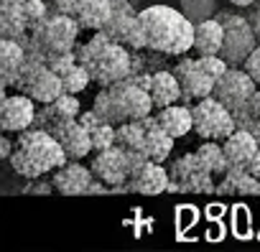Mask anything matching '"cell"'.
<instances>
[{
    "label": "cell",
    "instance_id": "1",
    "mask_svg": "<svg viewBox=\"0 0 260 252\" xmlns=\"http://www.w3.org/2000/svg\"><path fill=\"white\" fill-rule=\"evenodd\" d=\"M79 61L89 69L92 82L100 87H112L133 77L136 71V56L133 49H127L117 41H112L105 31H94V36L77 46Z\"/></svg>",
    "mask_w": 260,
    "mask_h": 252
},
{
    "label": "cell",
    "instance_id": "2",
    "mask_svg": "<svg viewBox=\"0 0 260 252\" xmlns=\"http://www.w3.org/2000/svg\"><path fill=\"white\" fill-rule=\"evenodd\" d=\"M148 49L166 56H184L194 49V23L171 6H148L141 11Z\"/></svg>",
    "mask_w": 260,
    "mask_h": 252
},
{
    "label": "cell",
    "instance_id": "3",
    "mask_svg": "<svg viewBox=\"0 0 260 252\" xmlns=\"http://www.w3.org/2000/svg\"><path fill=\"white\" fill-rule=\"evenodd\" d=\"M13 171L23 178H41L46 173H54L59 166L69 161L61 143L44 128H28L18 135L13 156L8 158Z\"/></svg>",
    "mask_w": 260,
    "mask_h": 252
},
{
    "label": "cell",
    "instance_id": "4",
    "mask_svg": "<svg viewBox=\"0 0 260 252\" xmlns=\"http://www.w3.org/2000/svg\"><path fill=\"white\" fill-rule=\"evenodd\" d=\"M92 110L112 125H122L127 120H141L146 115H153L156 104L151 99V92L136 84L133 79H125L112 87H100L94 94Z\"/></svg>",
    "mask_w": 260,
    "mask_h": 252
},
{
    "label": "cell",
    "instance_id": "5",
    "mask_svg": "<svg viewBox=\"0 0 260 252\" xmlns=\"http://www.w3.org/2000/svg\"><path fill=\"white\" fill-rule=\"evenodd\" d=\"M143 161H148L143 153L138 151H125L122 146H112V148H105V151H97L92 156V173L94 178L105 181L107 186H112V194H120L125 191V184Z\"/></svg>",
    "mask_w": 260,
    "mask_h": 252
},
{
    "label": "cell",
    "instance_id": "6",
    "mask_svg": "<svg viewBox=\"0 0 260 252\" xmlns=\"http://www.w3.org/2000/svg\"><path fill=\"white\" fill-rule=\"evenodd\" d=\"M82 26L77 23L74 16L59 13L56 8L31 31V39L46 51V56L51 54H67L77 49V39H79ZM49 61V59H46Z\"/></svg>",
    "mask_w": 260,
    "mask_h": 252
},
{
    "label": "cell",
    "instance_id": "7",
    "mask_svg": "<svg viewBox=\"0 0 260 252\" xmlns=\"http://www.w3.org/2000/svg\"><path fill=\"white\" fill-rule=\"evenodd\" d=\"M191 115H194V133L202 140H219L222 143L224 138H230L237 130L235 112L224 102H219L214 94L194 102Z\"/></svg>",
    "mask_w": 260,
    "mask_h": 252
},
{
    "label": "cell",
    "instance_id": "8",
    "mask_svg": "<svg viewBox=\"0 0 260 252\" xmlns=\"http://www.w3.org/2000/svg\"><path fill=\"white\" fill-rule=\"evenodd\" d=\"M217 18L224 26V44H222L219 56L230 66H242L247 61V56L255 51V46L260 44L250 26V18L240 16V13H224V11L217 13Z\"/></svg>",
    "mask_w": 260,
    "mask_h": 252
},
{
    "label": "cell",
    "instance_id": "9",
    "mask_svg": "<svg viewBox=\"0 0 260 252\" xmlns=\"http://www.w3.org/2000/svg\"><path fill=\"white\" fill-rule=\"evenodd\" d=\"M102 31L112 41L133 49V51L148 49L146 31H143V23H141V13L133 8L130 0H112V16H110V21Z\"/></svg>",
    "mask_w": 260,
    "mask_h": 252
},
{
    "label": "cell",
    "instance_id": "10",
    "mask_svg": "<svg viewBox=\"0 0 260 252\" xmlns=\"http://www.w3.org/2000/svg\"><path fill=\"white\" fill-rule=\"evenodd\" d=\"M169 173H171L169 191H189V194H212V191H217V184H214L217 176L199 161L197 151L186 153V156H179L169 166Z\"/></svg>",
    "mask_w": 260,
    "mask_h": 252
},
{
    "label": "cell",
    "instance_id": "11",
    "mask_svg": "<svg viewBox=\"0 0 260 252\" xmlns=\"http://www.w3.org/2000/svg\"><path fill=\"white\" fill-rule=\"evenodd\" d=\"M16 89L23 92V94H28V97L36 99L39 104H49V102H54L59 94H64L61 77H59L49 64L28 61V59H26V66H23V71H21V79H18Z\"/></svg>",
    "mask_w": 260,
    "mask_h": 252
},
{
    "label": "cell",
    "instance_id": "12",
    "mask_svg": "<svg viewBox=\"0 0 260 252\" xmlns=\"http://www.w3.org/2000/svg\"><path fill=\"white\" fill-rule=\"evenodd\" d=\"M260 87L255 84V79L242 69V66H230L219 79H217V87H214V97L219 102H224L232 112L242 110L257 92Z\"/></svg>",
    "mask_w": 260,
    "mask_h": 252
},
{
    "label": "cell",
    "instance_id": "13",
    "mask_svg": "<svg viewBox=\"0 0 260 252\" xmlns=\"http://www.w3.org/2000/svg\"><path fill=\"white\" fill-rule=\"evenodd\" d=\"M36 104L39 102L23 92L0 97V128H3V133H23L34 128L36 112H39Z\"/></svg>",
    "mask_w": 260,
    "mask_h": 252
},
{
    "label": "cell",
    "instance_id": "14",
    "mask_svg": "<svg viewBox=\"0 0 260 252\" xmlns=\"http://www.w3.org/2000/svg\"><path fill=\"white\" fill-rule=\"evenodd\" d=\"M171 184V173L164 168V163L158 161H143L133 173H130L125 191L130 194H143V196H158L164 191H169Z\"/></svg>",
    "mask_w": 260,
    "mask_h": 252
},
{
    "label": "cell",
    "instance_id": "15",
    "mask_svg": "<svg viewBox=\"0 0 260 252\" xmlns=\"http://www.w3.org/2000/svg\"><path fill=\"white\" fill-rule=\"evenodd\" d=\"M49 133L61 143V148L67 151L69 161H82V158H87L89 153H94L92 133L79 122V117H77V120H64V122L54 125Z\"/></svg>",
    "mask_w": 260,
    "mask_h": 252
},
{
    "label": "cell",
    "instance_id": "16",
    "mask_svg": "<svg viewBox=\"0 0 260 252\" xmlns=\"http://www.w3.org/2000/svg\"><path fill=\"white\" fill-rule=\"evenodd\" d=\"M174 74H176L179 82H181L184 99L199 102V99L214 94L217 79H214L212 74H207L204 69H199V66H197V59H181V61L174 66Z\"/></svg>",
    "mask_w": 260,
    "mask_h": 252
},
{
    "label": "cell",
    "instance_id": "17",
    "mask_svg": "<svg viewBox=\"0 0 260 252\" xmlns=\"http://www.w3.org/2000/svg\"><path fill=\"white\" fill-rule=\"evenodd\" d=\"M94 181V173L92 168L82 166L79 161H67L64 166H59L51 176V184L59 194L64 196H82V194H89V186Z\"/></svg>",
    "mask_w": 260,
    "mask_h": 252
},
{
    "label": "cell",
    "instance_id": "18",
    "mask_svg": "<svg viewBox=\"0 0 260 252\" xmlns=\"http://www.w3.org/2000/svg\"><path fill=\"white\" fill-rule=\"evenodd\" d=\"M82 115V104L77 99V94H59L54 102L49 104H41V110L36 112V122L34 128H44V130H51L54 125L64 122V120H77Z\"/></svg>",
    "mask_w": 260,
    "mask_h": 252
},
{
    "label": "cell",
    "instance_id": "19",
    "mask_svg": "<svg viewBox=\"0 0 260 252\" xmlns=\"http://www.w3.org/2000/svg\"><path fill=\"white\" fill-rule=\"evenodd\" d=\"M26 66V49L21 41L3 39L0 41V87H16L21 79V71Z\"/></svg>",
    "mask_w": 260,
    "mask_h": 252
},
{
    "label": "cell",
    "instance_id": "20",
    "mask_svg": "<svg viewBox=\"0 0 260 252\" xmlns=\"http://www.w3.org/2000/svg\"><path fill=\"white\" fill-rule=\"evenodd\" d=\"M257 148H260V143L255 140V135L245 128H237L230 138L222 140L227 168H245L250 163V158L257 153Z\"/></svg>",
    "mask_w": 260,
    "mask_h": 252
},
{
    "label": "cell",
    "instance_id": "21",
    "mask_svg": "<svg viewBox=\"0 0 260 252\" xmlns=\"http://www.w3.org/2000/svg\"><path fill=\"white\" fill-rule=\"evenodd\" d=\"M143 120H146L143 156H146L148 161H158V163L169 161V156L174 153V140H176V138H171V135L161 128L158 120H156V115H146Z\"/></svg>",
    "mask_w": 260,
    "mask_h": 252
},
{
    "label": "cell",
    "instance_id": "22",
    "mask_svg": "<svg viewBox=\"0 0 260 252\" xmlns=\"http://www.w3.org/2000/svg\"><path fill=\"white\" fill-rule=\"evenodd\" d=\"M148 92H151V99H153L156 110H164V107L176 104L179 99H184L181 82H179V77L174 74V69H171V71H166V69L153 71Z\"/></svg>",
    "mask_w": 260,
    "mask_h": 252
},
{
    "label": "cell",
    "instance_id": "23",
    "mask_svg": "<svg viewBox=\"0 0 260 252\" xmlns=\"http://www.w3.org/2000/svg\"><path fill=\"white\" fill-rule=\"evenodd\" d=\"M156 120L158 125L171 135V138H184L194 130V115H191V107L186 104H169L164 110H156Z\"/></svg>",
    "mask_w": 260,
    "mask_h": 252
},
{
    "label": "cell",
    "instance_id": "24",
    "mask_svg": "<svg viewBox=\"0 0 260 252\" xmlns=\"http://www.w3.org/2000/svg\"><path fill=\"white\" fill-rule=\"evenodd\" d=\"M112 16V0H79L74 18L84 31H102Z\"/></svg>",
    "mask_w": 260,
    "mask_h": 252
},
{
    "label": "cell",
    "instance_id": "25",
    "mask_svg": "<svg viewBox=\"0 0 260 252\" xmlns=\"http://www.w3.org/2000/svg\"><path fill=\"white\" fill-rule=\"evenodd\" d=\"M224 44V26L219 23V18H207L202 23H194V51L199 56H209V54H219Z\"/></svg>",
    "mask_w": 260,
    "mask_h": 252
},
{
    "label": "cell",
    "instance_id": "26",
    "mask_svg": "<svg viewBox=\"0 0 260 252\" xmlns=\"http://www.w3.org/2000/svg\"><path fill=\"white\" fill-rule=\"evenodd\" d=\"M217 194H232V196H260V178H255L247 168H227L224 176H219Z\"/></svg>",
    "mask_w": 260,
    "mask_h": 252
},
{
    "label": "cell",
    "instance_id": "27",
    "mask_svg": "<svg viewBox=\"0 0 260 252\" xmlns=\"http://www.w3.org/2000/svg\"><path fill=\"white\" fill-rule=\"evenodd\" d=\"M28 33H31V28H28V21L23 13V0L21 3H0V36L21 41Z\"/></svg>",
    "mask_w": 260,
    "mask_h": 252
},
{
    "label": "cell",
    "instance_id": "28",
    "mask_svg": "<svg viewBox=\"0 0 260 252\" xmlns=\"http://www.w3.org/2000/svg\"><path fill=\"white\" fill-rule=\"evenodd\" d=\"M143 143H146V120L143 117L117 125V146H122L125 151L143 153Z\"/></svg>",
    "mask_w": 260,
    "mask_h": 252
},
{
    "label": "cell",
    "instance_id": "29",
    "mask_svg": "<svg viewBox=\"0 0 260 252\" xmlns=\"http://www.w3.org/2000/svg\"><path fill=\"white\" fill-rule=\"evenodd\" d=\"M197 156H199V161H202L217 178L224 176L227 161H224V151H222V143H219V140H204V143L197 148Z\"/></svg>",
    "mask_w": 260,
    "mask_h": 252
},
{
    "label": "cell",
    "instance_id": "30",
    "mask_svg": "<svg viewBox=\"0 0 260 252\" xmlns=\"http://www.w3.org/2000/svg\"><path fill=\"white\" fill-rule=\"evenodd\" d=\"M179 8L191 23H202L217 16V0H179Z\"/></svg>",
    "mask_w": 260,
    "mask_h": 252
},
{
    "label": "cell",
    "instance_id": "31",
    "mask_svg": "<svg viewBox=\"0 0 260 252\" xmlns=\"http://www.w3.org/2000/svg\"><path fill=\"white\" fill-rule=\"evenodd\" d=\"M61 84H64V92H69V94H82V92L92 84V74H89V69H87L82 61H77L67 74H61Z\"/></svg>",
    "mask_w": 260,
    "mask_h": 252
},
{
    "label": "cell",
    "instance_id": "32",
    "mask_svg": "<svg viewBox=\"0 0 260 252\" xmlns=\"http://www.w3.org/2000/svg\"><path fill=\"white\" fill-rule=\"evenodd\" d=\"M89 133H92L94 153H97V151H105V148L117 146V125H112V122H100L97 128H92Z\"/></svg>",
    "mask_w": 260,
    "mask_h": 252
},
{
    "label": "cell",
    "instance_id": "33",
    "mask_svg": "<svg viewBox=\"0 0 260 252\" xmlns=\"http://www.w3.org/2000/svg\"><path fill=\"white\" fill-rule=\"evenodd\" d=\"M51 11H54V6H49L46 0H23V13H26V21H28V28H31V31H34Z\"/></svg>",
    "mask_w": 260,
    "mask_h": 252
},
{
    "label": "cell",
    "instance_id": "34",
    "mask_svg": "<svg viewBox=\"0 0 260 252\" xmlns=\"http://www.w3.org/2000/svg\"><path fill=\"white\" fill-rule=\"evenodd\" d=\"M77 61H79V56H77V49H74V51H67V54H51L46 64H49V66H51V69H54V71L61 77V74H67V71H69V69L77 64Z\"/></svg>",
    "mask_w": 260,
    "mask_h": 252
},
{
    "label": "cell",
    "instance_id": "35",
    "mask_svg": "<svg viewBox=\"0 0 260 252\" xmlns=\"http://www.w3.org/2000/svg\"><path fill=\"white\" fill-rule=\"evenodd\" d=\"M242 69H245V71L255 79V84L260 87V44H257V46H255V51L247 56V61L242 64Z\"/></svg>",
    "mask_w": 260,
    "mask_h": 252
},
{
    "label": "cell",
    "instance_id": "36",
    "mask_svg": "<svg viewBox=\"0 0 260 252\" xmlns=\"http://www.w3.org/2000/svg\"><path fill=\"white\" fill-rule=\"evenodd\" d=\"M51 191H56L51 181H41L39 184V178H31V184L26 186V194H51Z\"/></svg>",
    "mask_w": 260,
    "mask_h": 252
},
{
    "label": "cell",
    "instance_id": "37",
    "mask_svg": "<svg viewBox=\"0 0 260 252\" xmlns=\"http://www.w3.org/2000/svg\"><path fill=\"white\" fill-rule=\"evenodd\" d=\"M77 3H79V0H51V6H54L59 13H67V16H74Z\"/></svg>",
    "mask_w": 260,
    "mask_h": 252
},
{
    "label": "cell",
    "instance_id": "38",
    "mask_svg": "<svg viewBox=\"0 0 260 252\" xmlns=\"http://www.w3.org/2000/svg\"><path fill=\"white\" fill-rule=\"evenodd\" d=\"M13 148H16V143L11 146V138H0V158H3V161H8L11 156H13Z\"/></svg>",
    "mask_w": 260,
    "mask_h": 252
},
{
    "label": "cell",
    "instance_id": "39",
    "mask_svg": "<svg viewBox=\"0 0 260 252\" xmlns=\"http://www.w3.org/2000/svg\"><path fill=\"white\" fill-rule=\"evenodd\" d=\"M242 110H247L250 115H255V117H260V89L255 92V97H252V99H250V102H247V104H245Z\"/></svg>",
    "mask_w": 260,
    "mask_h": 252
},
{
    "label": "cell",
    "instance_id": "40",
    "mask_svg": "<svg viewBox=\"0 0 260 252\" xmlns=\"http://www.w3.org/2000/svg\"><path fill=\"white\" fill-rule=\"evenodd\" d=\"M245 168H247V171H250V173H252L255 178H260V148H257V153H255V156L250 158V163H247Z\"/></svg>",
    "mask_w": 260,
    "mask_h": 252
},
{
    "label": "cell",
    "instance_id": "41",
    "mask_svg": "<svg viewBox=\"0 0 260 252\" xmlns=\"http://www.w3.org/2000/svg\"><path fill=\"white\" fill-rule=\"evenodd\" d=\"M247 18H250V26H252V31H255L257 41H260V6H257V8H252V13H250Z\"/></svg>",
    "mask_w": 260,
    "mask_h": 252
},
{
    "label": "cell",
    "instance_id": "42",
    "mask_svg": "<svg viewBox=\"0 0 260 252\" xmlns=\"http://www.w3.org/2000/svg\"><path fill=\"white\" fill-rule=\"evenodd\" d=\"M232 6H237V8H247V6H252L255 0H230Z\"/></svg>",
    "mask_w": 260,
    "mask_h": 252
},
{
    "label": "cell",
    "instance_id": "43",
    "mask_svg": "<svg viewBox=\"0 0 260 252\" xmlns=\"http://www.w3.org/2000/svg\"><path fill=\"white\" fill-rule=\"evenodd\" d=\"M3 3H21V0H3Z\"/></svg>",
    "mask_w": 260,
    "mask_h": 252
}]
</instances>
